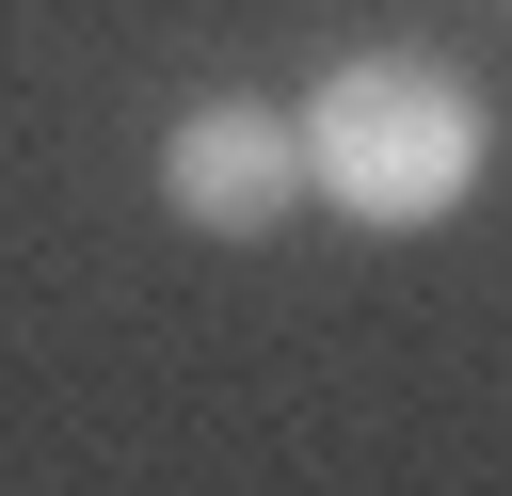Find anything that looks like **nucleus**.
Wrapping results in <instances>:
<instances>
[{
  "instance_id": "f257e3e1",
  "label": "nucleus",
  "mask_w": 512,
  "mask_h": 496,
  "mask_svg": "<svg viewBox=\"0 0 512 496\" xmlns=\"http://www.w3.org/2000/svg\"><path fill=\"white\" fill-rule=\"evenodd\" d=\"M288 144H304V192L352 208V224H384V240H416V224H448V208L480 192V96H464L448 64H416V48L336 64V80L288 112Z\"/></svg>"
},
{
  "instance_id": "f03ea898",
  "label": "nucleus",
  "mask_w": 512,
  "mask_h": 496,
  "mask_svg": "<svg viewBox=\"0 0 512 496\" xmlns=\"http://www.w3.org/2000/svg\"><path fill=\"white\" fill-rule=\"evenodd\" d=\"M160 208H176L192 240H272V224L304 208V144H288V112H272V96H192L176 144H160Z\"/></svg>"
}]
</instances>
